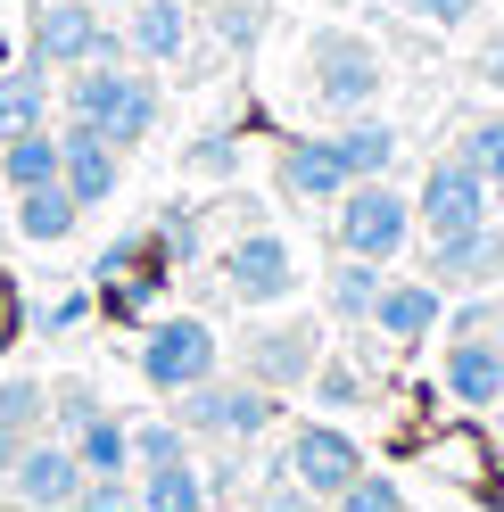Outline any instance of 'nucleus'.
Here are the masks:
<instances>
[{
    "instance_id": "f257e3e1",
    "label": "nucleus",
    "mask_w": 504,
    "mask_h": 512,
    "mask_svg": "<svg viewBox=\"0 0 504 512\" xmlns=\"http://www.w3.org/2000/svg\"><path fill=\"white\" fill-rule=\"evenodd\" d=\"M25 67L42 75H75V67H133L124 58V25L91 0H34L25 9Z\"/></svg>"
},
{
    "instance_id": "f03ea898",
    "label": "nucleus",
    "mask_w": 504,
    "mask_h": 512,
    "mask_svg": "<svg viewBox=\"0 0 504 512\" xmlns=\"http://www.w3.org/2000/svg\"><path fill=\"white\" fill-rule=\"evenodd\" d=\"M405 240H414V199L381 174V182H348L331 199V248L356 256V265H389V256H405Z\"/></svg>"
},
{
    "instance_id": "7ed1b4c3",
    "label": "nucleus",
    "mask_w": 504,
    "mask_h": 512,
    "mask_svg": "<svg viewBox=\"0 0 504 512\" xmlns=\"http://www.w3.org/2000/svg\"><path fill=\"white\" fill-rule=\"evenodd\" d=\"M141 380L157 397H182V389H199V380L224 372V339H215L207 314H157V323L141 331Z\"/></svg>"
},
{
    "instance_id": "20e7f679",
    "label": "nucleus",
    "mask_w": 504,
    "mask_h": 512,
    "mask_svg": "<svg viewBox=\"0 0 504 512\" xmlns=\"http://www.w3.org/2000/svg\"><path fill=\"white\" fill-rule=\"evenodd\" d=\"M306 83H314V100H323L339 124L364 116L372 100H381V50H372L364 34H348V25H323V34L306 42Z\"/></svg>"
},
{
    "instance_id": "39448f33",
    "label": "nucleus",
    "mask_w": 504,
    "mask_h": 512,
    "mask_svg": "<svg viewBox=\"0 0 504 512\" xmlns=\"http://www.w3.org/2000/svg\"><path fill=\"white\" fill-rule=\"evenodd\" d=\"M273 389H257V380H199V389H182L174 397V422L191 430V438H215V446H257L273 430Z\"/></svg>"
},
{
    "instance_id": "423d86ee",
    "label": "nucleus",
    "mask_w": 504,
    "mask_h": 512,
    "mask_svg": "<svg viewBox=\"0 0 504 512\" xmlns=\"http://www.w3.org/2000/svg\"><path fill=\"white\" fill-rule=\"evenodd\" d=\"M314 364H323V323L314 314H281V323H257L240 339V380H257L273 397H298Z\"/></svg>"
},
{
    "instance_id": "0eeeda50",
    "label": "nucleus",
    "mask_w": 504,
    "mask_h": 512,
    "mask_svg": "<svg viewBox=\"0 0 504 512\" xmlns=\"http://www.w3.org/2000/svg\"><path fill=\"white\" fill-rule=\"evenodd\" d=\"M488 207H496V190L471 174L463 157H430V166H422V182H414V232H430V240L488 223Z\"/></svg>"
},
{
    "instance_id": "6e6552de",
    "label": "nucleus",
    "mask_w": 504,
    "mask_h": 512,
    "mask_svg": "<svg viewBox=\"0 0 504 512\" xmlns=\"http://www.w3.org/2000/svg\"><path fill=\"white\" fill-rule=\"evenodd\" d=\"M224 290L240 298V306H290L298 298V248L281 240V232H240L232 248H224Z\"/></svg>"
},
{
    "instance_id": "1a4fd4ad",
    "label": "nucleus",
    "mask_w": 504,
    "mask_h": 512,
    "mask_svg": "<svg viewBox=\"0 0 504 512\" xmlns=\"http://www.w3.org/2000/svg\"><path fill=\"white\" fill-rule=\"evenodd\" d=\"M0 488L17 496V512H67L75 488H83V463H75V446H67V438H25Z\"/></svg>"
},
{
    "instance_id": "9d476101",
    "label": "nucleus",
    "mask_w": 504,
    "mask_h": 512,
    "mask_svg": "<svg viewBox=\"0 0 504 512\" xmlns=\"http://www.w3.org/2000/svg\"><path fill=\"white\" fill-rule=\"evenodd\" d=\"M290 479H298L306 496L331 504L348 479H364V446L339 430V422H298V430H290Z\"/></svg>"
},
{
    "instance_id": "9b49d317",
    "label": "nucleus",
    "mask_w": 504,
    "mask_h": 512,
    "mask_svg": "<svg viewBox=\"0 0 504 512\" xmlns=\"http://www.w3.org/2000/svg\"><path fill=\"white\" fill-rule=\"evenodd\" d=\"M422 281H438V290H496V281H504V232H496V215L471 223V232L430 240V273Z\"/></svg>"
},
{
    "instance_id": "f8f14e48",
    "label": "nucleus",
    "mask_w": 504,
    "mask_h": 512,
    "mask_svg": "<svg viewBox=\"0 0 504 512\" xmlns=\"http://www.w3.org/2000/svg\"><path fill=\"white\" fill-rule=\"evenodd\" d=\"M58 157H67V166H58V182H67V199L91 215V207H108L116 199V182H124V157L100 141V133H91V124H58Z\"/></svg>"
},
{
    "instance_id": "ddd939ff",
    "label": "nucleus",
    "mask_w": 504,
    "mask_h": 512,
    "mask_svg": "<svg viewBox=\"0 0 504 512\" xmlns=\"http://www.w3.org/2000/svg\"><path fill=\"white\" fill-rule=\"evenodd\" d=\"M438 389H447L463 413H496L504 405V347H496V331L488 339H447V356H438Z\"/></svg>"
},
{
    "instance_id": "4468645a",
    "label": "nucleus",
    "mask_w": 504,
    "mask_h": 512,
    "mask_svg": "<svg viewBox=\"0 0 504 512\" xmlns=\"http://www.w3.org/2000/svg\"><path fill=\"white\" fill-rule=\"evenodd\" d=\"M273 182L290 190V199H306V207H331L356 174H348V157H339V141H306V133H290V141L273 149Z\"/></svg>"
},
{
    "instance_id": "2eb2a0df",
    "label": "nucleus",
    "mask_w": 504,
    "mask_h": 512,
    "mask_svg": "<svg viewBox=\"0 0 504 512\" xmlns=\"http://www.w3.org/2000/svg\"><path fill=\"white\" fill-rule=\"evenodd\" d=\"M438 323H447V290H438V281H381V298H372V331L381 339L430 347Z\"/></svg>"
},
{
    "instance_id": "dca6fc26",
    "label": "nucleus",
    "mask_w": 504,
    "mask_h": 512,
    "mask_svg": "<svg viewBox=\"0 0 504 512\" xmlns=\"http://www.w3.org/2000/svg\"><path fill=\"white\" fill-rule=\"evenodd\" d=\"M157 116H166V91H157V75L149 67H124V83H116V100L91 116V133H100L116 157H133L149 133H157Z\"/></svg>"
},
{
    "instance_id": "f3484780",
    "label": "nucleus",
    "mask_w": 504,
    "mask_h": 512,
    "mask_svg": "<svg viewBox=\"0 0 504 512\" xmlns=\"http://www.w3.org/2000/svg\"><path fill=\"white\" fill-rule=\"evenodd\" d=\"M191 50V9H182V0H133V9H124V58H133V67H174V58Z\"/></svg>"
},
{
    "instance_id": "a211bd4d",
    "label": "nucleus",
    "mask_w": 504,
    "mask_h": 512,
    "mask_svg": "<svg viewBox=\"0 0 504 512\" xmlns=\"http://www.w3.org/2000/svg\"><path fill=\"white\" fill-rule=\"evenodd\" d=\"M207 471L182 455V463H157V471H133V504L141 512H207Z\"/></svg>"
},
{
    "instance_id": "6ab92c4d",
    "label": "nucleus",
    "mask_w": 504,
    "mask_h": 512,
    "mask_svg": "<svg viewBox=\"0 0 504 512\" xmlns=\"http://www.w3.org/2000/svg\"><path fill=\"white\" fill-rule=\"evenodd\" d=\"M75 223H83V207L67 199V182L17 190V240H34V248H58V240H75Z\"/></svg>"
},
{
    "instance_id": "aec40b11",
    "label": "nucleus",
    "mask_w": 504,
    "mask_h": 512,
    "mask_svg": "<svg viewBox=\"0 0 504 512\" xmlns=\"http://www.w3.org/2000/svg\"><path fill=\"white\" fill-rule=\"evenodd\" d=\"M75 463H83V479H124L133 471V422H116V413H100V422H83L75 438Z\"/></svg>"
},
{
    "instance_id": "412c9836",
    "label": "nucleus",
    "mask_w": 504,
    "mask_h": 512,
    "mask_svg": "<svg viewBox=\"0 0 504 512\" xmlns=\"http://www.w3.org/2000/svg\"><path fill=\"white\" fill-rule=\"evenodd\" d=\"M58 133L50 124H34V133H17V141H0V182L9 190H42V182H58Z\"/></svg>"
},
{
    "instance_id": "4be33fe9",
    "label": "nucleus",
    "mask_w": 504,
    "mask_h": 512,
    "mask_svg": "<svg viewBox=\"0 0 504 512\" xmlns=\"http://www.w3.org/2000/svg\"><path fill=\"white\" fill-rule=\"evenodd\" d=\"M34 124H50V75L42 67H9L0 75V141L34 133Z\"/></svg>"
},
{
    "instance_id": "5701e85b",
    "label": "nucleus",
    "mask_w": 504,
    "mask_h": 512,
    "mask_svg": "<svg viewBox=\"0 0 504 512\" xmlns=\"http://www.w3.org/2000/svg\"><path fill=\"white\" fill-rule=\"evenodd\" d=\"M331 141H339V157H348V174H356V182H381V174L397 166V133H389L381 116H348Z\"/></svg>"
},
{
    "instance_id": "b1692460",
    "label": "nucleus",
    "mask_w": 504,
    "mask_h": 512,
    "mask_svg": "<svg viewBox=\"0 0 504 512\" xmlns=\"http://www.w3.org/2000/svg\"><path fill=\"white\" fill-rule=\"evenodd\" d=\"M42 422H50V380L9 372V380H0V430H9V438H42Z\"/></svg>"
},
{
    "instance_id": "393cba45",
    "label": "nucleus",
    "mask_w": 504,
    "mask_h": 512,
    "mask_svg": "<svg viewBox=\"0 0 504 512\" xmlns=\"http://www.w3.org/2000/svg\"><path fill=\"white\" fill-rule=\"evenodd\" d=\"M372 298H381V265L339 256L331 265V323H372Z\"/></svg>"
},
{
    "instance_id": "a878e982",
    "label": "nucleus",
    "mask_w": 504,
    "mask_h": 512,
    "mask_svg": "<svg viewBox=\"0 0 504 512\" xmlns=\"http://www.w3.org/2000/svg\"><path fill=\"white\" fill-rule=\"evenodd\" d=\"M455 157H463L488 190H504V108H496V116H471L463 141H455Z\"/></svg>"
},
{
    "instance_id": "bb28decb",
    "label": "nucleus",
    "mask_w": 504,
    "mask_h": 512,
    "mask_svg": "<svg viewBox=\"0 0 504 512\" xmlns=\"http://www.w3.org/2000/svg\"><path fill=\"white\" fill-rule=\"evenodd\" d=\"M100 389H91L83 372H67V380H50V438H75L83 422H100Z\"/></svg>"
},
{
    "instance_id": "cd10ccee",
    "label": "nucleus",
    "mask_w": 504,
    "mask_h": 512,
    "mask_svg": "<svg viewBox=\"0 0 504 512\" xmlns=\"http://www.w3.org/2000/svg\"><path fill=\"white\" fill-rule=\"evenodd\" d=\"M306 389H314V405H323V413H348V405H364V372H356L348 356H323Z\"/></svg>"
},
{
    "instance_id": "c85d7f7f",
    "label": "nucleus",
    "mask_w": 504,
    "mask_h": 512,
    "mask_svg": "<svg viewBox=\"0 0 504 512\" xmlns=\"http://www.w3.org/2000/svg\"><path fill=\"white\" fill-rule=\"evenodd\" d=\"M182 455H191V430H182V422H133V471L182 463Z\"/></svg>"
},
{
    "instance_id": "c756f323",
    "label": "nucleus",
    "mask_w": 504,
    "mask_h": 512,
    "mask_svg": "<svg viewBox=\"0 0 504 512\" xmlns=\"http://www.w3.org/2000/svg\"><path fill=\"white\" fill-rule=\"evenodd\" d=\"M331 512H405V488L381 479V471H364V479H348V488L331 496Z\"/></svg>"
},
{
    "instance_id": "7c9ffc66",
    "label": "nucleus",
    "mask_w": 504,
    "mask_h": 512,
    "mask_svg": "<svg viewBox=\"0 0 504 512\" xmlns=\"http://www.w3.org/2000/svg\"><path fill=\"white\" fill-rule=\"evenodd\" d=\"M257 34H265L257 0H224V9H215V42H224V50H257Z\"/></svg>"
},
{
    "instance_id": "2f4dec72",
    "label": "nucleus",
    "mask_w": 504,
    "mask_h": 512,
    "mask_svg": "<svg viewBox=\"0 0 504 512\" xmlns=\"http://www.w3.org/2000/svg\"><path fill=\"white\" fill-rule=\"evenodd\" d=\"M67 512H141L133 504V471H124V479H83Z\"/></svg>"
},
{
    "instance_id": "473e14b6",
    "label": "nucleus",
    "mask_w": 504,
    "mask_h": 512,
    "mask_svg": "<svg viewBox=\"0 0 504 512\" xmlns=\"http://www.w3.org/2000/svg\"><path fill=\"white\" fill-rule=\"evenodd\" d=\"M232 166H240V141H232V133H199V141H191V174H215V182H224Z\"/></svg>"
},
{
    "instance_id": "72a5a7b5",
    "label": "nucleus",
    "mask_w": 504,
    "mask_h": 512,
    "mask_svg": "<svg viewBox=\"0 0 504 512\" xmlns=\"http://www.w3.org/2000/svg\"><path fill=\"white\" fill-rule=\"evenodd\" d=\"M157 248H166L174 256V265H191V256H199V215H157Z\"/></svg>"
},
{
    "instance_id": "f704fd0d",
    "label": "nucleus",
    "mask_w": 504,
    "mask_h": 512,
    "mask_svg": "<svg viewBox=\"0 0 504 512\" xmlns=\"http://www.w3.org/2000/svg\"><path fill=\"white\" fill-rule=\"evenodd\" d=\"M248 512H323V496H306L298 479H290V488H281V479H265V488H257V504H248Z\"/></svg>"
},
{
    "instance_id": "c9c22d12",
    "label": "nucleus",
    "mask_w": 504,
    "mask_h": 512,
    "mask_svg": "<svg viewBox=\"0 0 504 512\" xmlns=\"http://www.w3.org/2000/svg\"><path fill=\"white\" fill-rule=\"evenodd\" d=\"M438 331H447V339H488V331H496V306H488V298H471V306H455Z\"/></svg>"
},
{
    "instance_id": "e433bc0d",
    "label": "nucleus",
    "mask_w": 504,
    "mask_h": 512,
    "mask_svg": "<svg viewBox=\"0 0 504 512\" xmlns=\"http://www.w3.org/2000/svg\"><path fill=\"white\" fill-rule=\"evenodd\" d=\"M405 9H414L422 25H471V9H480V0H405Z\"/></svg>"
},
{
    "instance_id": "4c0bfd02",
    "label": "nucleus",
    "mask_w": 504,
    "mask_h": 512,
    "mask_svg": "<svg viewBox=\"0 0 504 512\" xmlns=\"http://www.w3.org/2000/svg\"><path fill=\"white\" fill-rule=\"evenodd\" d=\"M83 314H91V290H75V298H58V306L42 314V331H75Z\"/></svg>"
},
{
    "instance_id": "58836bf2",
    "label": "nucleus",
    "mask_w": 504,
    "mask_h": 512,
    "mask_svg": "<svg viewBox=\"0 0 504 512\" xmlns=\"http://www.w3.org/2000/svg\"><path fill=\"white\" fill-rule=\"evenodd\" d=\"M480 83H504V42H480Z\"/></svg>"
},
{
    "instance_id": "ea45409f",
    "label": "nucleus",
    "mask_w": 504,
    "mask_h": 512,
    "mask_svg": "<svg viewBox=\"0 0 504 512\" xmlns=\"http://www.w3.org/2000/svg\"><path fill=\"white\" fill-rule=\"evenodd\" d=\"M17 446H25V438H9V430H0V479H9V463H17Z\"/></svg>"
},
{
    "instance_id": "a19ab883",
    "label": "nucleus",
    "mask_w": 504,
    "mask_h": 512,
    "mask_svg": "<svg viewBox=\"0 0 504 512\" xmlns=\"http://www.w3.org/2000/svg\"><path fill=\"white\" fill-rule=\"evenodd\" d=\"M91 9H116V17H124V9H133V0H91Z\"/></svg>"
},
{
    "instance_id": "79ce46f5",
    "label": "nucleus",
    "mask_w": 504,
    "mask_h": 512,
    "mask_svg": "<svg viewBox=\"0 0 504 512\" xmlns=\"http://www.w3.org/2000/svg\"><path fill=\"white\" fill-rule=\"evenodd\" d=\"M496 446H504V405H496Z\"/></svg>"
},
{
    "instance_id": "37998d69",
    "label": "nucleus",
    "mask_w": 504,
    "mask_h": 512,
    "mask_svg": "<svg viewBox=\"0 0 504 512\" xmlns=\"http://www.w3.org/2000/svg\"><path fill=\"white\" fill-rule=\"evenodd\" d=\"M496 347H504V306H496Z\"/></svg>"
}]
</instances>
